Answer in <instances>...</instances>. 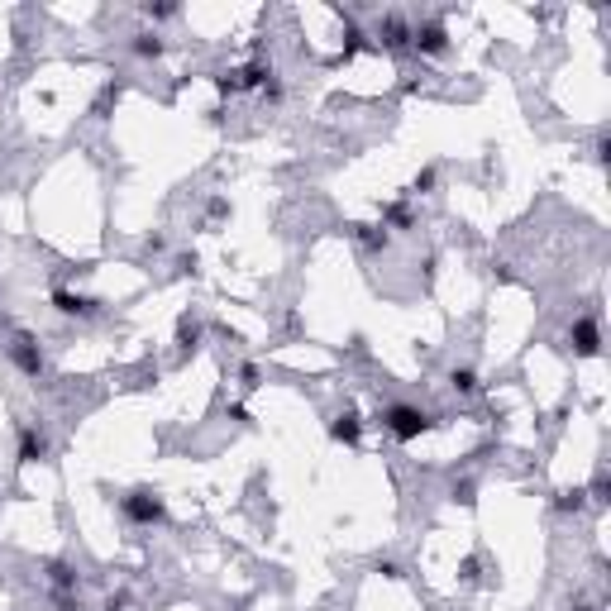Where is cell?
I'll return each mask as SVG.
<instances>
[{"instance_id":"cell-1","label":"cell","mask_w":611,"mask_h":611,"mask_svg":"<svg viewBox=\"0 0 611 611\" xmlns=\"http://www.w3.org/2000/svg\"><path fill=\"white\" fill-rule=\"evenodd\" d=\"M382 425H387L397 440H415V435H425V430H430V415H425V411H415V406H392Z\"/></svg>"},{"instance_id":"cell-2","label":"cell","mask_w":611,"mask_h":611,"mask_svg":"<svg viewBox=\"0 0 611 611\" xmlns=\"http://www.w3.org/2000/svg\"><path fill=\"white\" fill-rule=\"evenodd\" d=\"M120 511L129 516V521L148 526V521H158V516H163V501H158L153 492H129V497L120 501Z\"/></svg>"},{"instance_id":"cell-3","label":"cell","mask_w":611,"mask_h":611,"mask_svg":"<svg viewBox=\"0 0 611 611\" xmlns=\"http://www.w3.org/2000/svg\"><path fill=\"white\" fill-rule=\"evenodd\" d=\"M569 339H573V349H578V354H597V349H602V334H597V320H578Z\"/></svg>"},{"instance_id":"cell-4","label":"cell","mask_w":611,"mask_h":611,"mask_svg":"<svg viewBox=\"0 0 611 611\" xmlns=\"http://www.w3.org/2000/svg\"><path fill=\"white\" fill-rule=\"evenodd\" d=\"M53 306H58L62 316H91V311H96V301H91V296H77V291H53Z\"/></svg>"},{"instance_id":"cell-5","label":"cell","mask_w":611,"mask_h":611,"mask_svg":"<svg viewBox=\"0 0 611 611\" xmlns=\"http://www.w3.org/2000/svg\"><path fill=\"white\" fill-rule=\"evenodd\" d=\"M43 454H48V440H43V430L24 425V430H19V458H24V463H34V458H43Z\"/></svg>"},{"instance_id":"cell-6","label":"cell","mask_w":611,"mask_h":611,"mask_svg":"<svg viewBox=\"0 0 611 611\" xmlns=\"http://www.w3.org/2000/svg\"><path fill=\"white\" fill-rule=\"evenodd\" d=\"M10 354H15V363L24 368V372H39V368H43V359H39V349H34V339H29V334H19Z\"/></svg>"},{"instance_id":"cell-7","label":"cell","mask_w":611,"mask_h":611,"mask_svg":"<svg viewBox=\"0 0 611 611\" xmlns=\"http://www.w3.org/2000/svg\"><path fill=\"white\" fill-rule=\"evenodd\" d=\"M415 48H420V53H445V24H425V29H415Z\"/></svg>"},{"instance_id":"cell-8","label":"cell","mask_w":611,"mask_h":611,"mask_svg":"<svg viewBox=\"0 0 611 611\" xmlns=\"http://www.w3.org/2000/svg\"><path fill=\"white\" fill-rule=\"evenodd\" d=\"M329 435H334L339 445H359V415H339V420L329 425Z\"/></svg>"},{"instance_id":"cell-9","label":"cell","mask_w":611,"mask_h":611,"mask_svg":"<svg viewBox=\"0 0 611 611\" xmlns=\"http://www.w3.org/2000/svg\"><path fill=\"white\" fill-rule=\"evenodd\" d=\"M354 239L363 248H382L387 244V225H354Z\"/></svg>"},{"instance_id":"cell-10","label":"cell","mask_w":611,"mask_h":611,"mask_svg":"<svg viewBox=\"0 0 611 611\" xmlns=\"http://www.w3.org/2000/svg\"><path fill=\"white\" fill-rule=\"evenodd\" d=\"M134 53H139V58H158L163 43H158V34H139V39H134Z\"/></svg>"},{"instance_id":"cell-11","label":"cell","mask_w":611,"mask_h":611,"mask_svg":"<svg viewBox=\"0 0 611 611\" xmlns=\"http://www.w3.org/2000/svg\"><path fill=\"white\" fill-rule=\"evenodd\" d=\"M196 334H201V325H196L191 316H182V325H177V339H182V349H191V344H196Z\"/></svg>"},{"instance_id":"cell-12","label":"cell","mask_w":611,"mask_h":611,"mask_svg":"<svg viewBox=\"0 0 611 611\" xmlns=\"http://www.w3.org/2000/svg\"><path fill=\"white\" fill-rule=\"evenodd\" d=\"M454 387H458V392H473V387H478L473 368H454Z\"/></svg>"},{"instance_id":"cell-13","label":"cell","mask_w":611,"mask_h":611,"mask_svg":"<svg viewBox=\"0 0 611 611\" xmlns=\"http://www.w3.org/2000/svg\"><path fill=\"white\" fill-rule=\"evenodd\" d=\"M387 220H392V225H411V210H406V205H392Z\"/></svg>"},{"instance_id":"cell-14","label":"cell","mask_w":611,"mask_h":611,"mask_svg":"<svg viewBox=\"0 0 611 611\" xmlns=\"http://www.w3.org/2000/svg\"><path fill=\"white\" fill-rule=\"evenodd\" d=\"M430 187H435V172H430V167H425V172H420V177H415V191H430Z\"/></svg>"},{"instance_id":"cell-15","label":"cell","mask_w":611,"mask_h":611,"mask_svg":"<svg viewBox=\"0 0 611 611\" xmlns=\"http://www.w3.org/2000/svg\"><path fill=\"white\" fill-rule=\"evenodd\" d=\"M559 506H564V511H578V506H583V492H569V497H564Z\"/></svg>"}]
</instances>
